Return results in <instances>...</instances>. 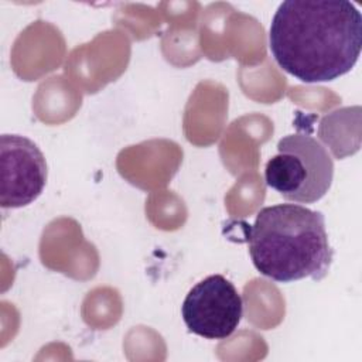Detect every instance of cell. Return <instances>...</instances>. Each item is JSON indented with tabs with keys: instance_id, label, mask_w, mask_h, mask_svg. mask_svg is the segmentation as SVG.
Returning <instances> with one entry per match:
<instances>
[{
	"instance_id": "6da1fadb",
	"label": "cell",
	"mask_w": 362,
	"mask_h": 362,
	"mask_svg": "<svg viewBox=\"0 0 362 362\" xmlns=\"http://www.w3.org/2000/svg\"><path fill=\"white\" fill-rule=\"evenodd\" d=\"M269 47L280 68L314 83L348 74L362 47V16L346 0H287L270 24Z\"/></svg>"
},
{
	"instance_id": "7a4b0ae2",
	"label": "cell",
	"mask_w": 362,
	"mask_h": 362,
	"mask_svg": "<svg viewBox=\"0 0 362 362\" xmlns=\"http://www.w3.org/2000/svg\"><path fill=\"white\" fill-rule=\"evenodd\" d=\"M246 240L256 270L274 281H320L332 263L324 215L300 204L262 208Z\"/></svg>"
},
{
	"instance_id": "3957f363",
	"label": "cell",
	"mask_w": 362,
	"mask_h": 362,
	"mask_svg": "<svg viewBox=\"0 0 362 362\" xmlns=\"http://www.w3.org/2000/svg\"><path fill=\"white\" fill-rule=\"evenodd\" d=\"M334 163L325 147L313 136L293 133L277 143V154L264 167L266 184L284 199L313 204L329 189Z\"/></svg>"
},
{
	"instance_id": "277c9868",
	"label": "cell",
	"mask_w": 362,
	"mask_h": 362,
	"mask_svg": "<svg viewBox=\"0 0 362 362\" xmlns=\"http://www.w3.org/2000/svg\"><path fill=\"white\" fill-rule=\"evenodd\" d=\"M181 314L189 332L206 339H225L242 320V296L225 276L212 274L188 291Z\"/></svg>"
},
{
	"instance_id": "5b68a950",
	"label": "cell",
	"mask_w": 362,
	"mask_h": 362,
	"mask_svg": "<svg viewBox=\"0 0 362 362\" xmlns=\"http://www.w3.org/2000/svg\"><path fill=\"white\" fill-rule=\"evenodd\" d=\"M0 167L3 208H21L41 195L47 182V163L33 140L18 134H1Z\"/></svg>"
}]
</instances>
